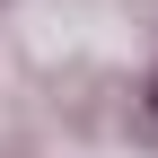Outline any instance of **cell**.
I'll return each instance as SVG.
<instances>
[{
	"instance_id": "1",
	"label": "cell",
	"mask_w": 158,
	"mask_h": 158,
	"mask_svg": "<svg viewBox=\"0 0 158 158\" xmlns=\"http://www.w3.org/2000/svg\"><path fill=\"white\" fill-rule=\"evenodd\" d=\"M149 114H158V88H149Z\"/></svg>"
}]
</instances>
